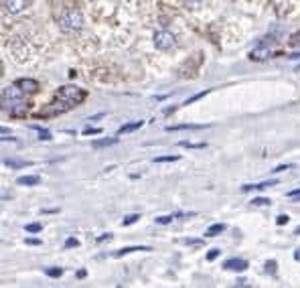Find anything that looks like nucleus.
<instances>
[{"label": "nucleus", "instance_id": "58836bf2", "mask_svg": "<svg viewBox=\"0 0 300 288\" xmlns=\"http://www.w3.org/2000/svg\"><path fill=\"white\" fill-rule=\"evenodd\" d=\"M298 39H300V37H298ZM296 43H298V45H300V41H296Z\"/></svg>", "mask_w": 300, "mask_h": 288}, {"label": "nucleus", "instance_id": "dca6fc26", "mask_svg": "<svg viewBox=\"0 0 300 288\" xmlns=\"http://www.w3.org/2000/svg\"><path fill=\"white\" fill-rule=\"evenodd\" d=\"M223 229H225L223 223H215V225H211V227L207 229V235H209V237H215V235H219Z\"/></svg>", "mask_w": 300, "mask_h": 288}, {"label": "nucleus", "instance_id": "2eb2a0df", "mask_svg": "<svg viewBox=\"0 0 300 288\" xmlns=\"http://www.w3.org/2000/svg\"><path fill=\"white\" fill-rule=\"evenodd\" d=\"M5 165L11 169H23V167H29L31 161H5Z\"/></svg>", "mask_w": 300, "mask_h": 288}, {"label": "nucleus", "instance_id": "393cba45", "mask_svg": "<svg viewBox=\"0 0 300 288\" xmlns=\"http://www.w3.org/2000/svg\"><path fill=\"white\" fill-rule=\"evenodd\" d=\"M173 221V215H163V217H157V223H171Z\"/></svg>", "mask_w": 300, "mask_h": 288}, {"label": "nucleus", "instance_id": "bb28decb", "mask_svg": "<svg viewBox=\"0 0 300 288\" xmlns=\"http://www.w3.org/2000/svg\"><path fill=\"white\" fill-rule=\"evenodd\" d=\"M79 246V242L75 239V237H69L67 242H65V248H77Z\"/></svg>", "mask_w": 300, "mask_h": 288}, {"label": "nucleus", "instance_id": "c85d7f7f", "mask_svg": "<svg viewBox=\"0 0 300 288\" xmlns=\"http://www.w3.org/2000/svg\"><path fill=\"white\" fill-rule=\"evenodd\" d=\"M288 169H292V165H280V167L274 169V173H282V171H288Z\"/></svg>", "mask_w": 300, "mask_h": 288}, {"label": "nucleus", "instance_id": "423d86ee", "mask_svg": "<svg viewBox=\"0 0 300 288\" xmlns=\"http://www.w3.org/2000/svg\"><path fill=\"white\" fill-rule=\"evenodd\" d=\"M17 87H21L25 93H33V91H37V87H39V83L35 81V79H29V77H23V79H17V83H15Z\"/></svg>", "mask_w": 300, "mask_h": 288}, {"label": "nucleus", "instance_id": "ddd939ff", "mask_svg": "<svg viewBox=\"0 0 300 288\" xmlns=\"http://www.w3.org/2000/svg\"><path fill=\"white\" fill-rule=\"evenodd\" d=\"M130 252H150V248H148V246H130V248H122L116 256H126V254H130Z\"/></svg>", "mask_w": 300, "mask_h": 288}, {"label": "nucleus", "instance_id": "4468645a", "mask_svg": "<svg viewBox=\"0 0 300 288\" xmlns=\"http://www.w3.org/2000/svg\"><path fill=\"white\" fill-rule=\"evenodd\" d=\"M118 138H102V140H95L93 142V147L95 149H104V147H112V144H116Z\"/></svg>", "mask_w": 300, "mask_h": 288}, {"label": "nucleus", "instance_id": "1a4fd4ad", "mask_svg": "<svg viewBox=\"0 0 300 288\" xmlns=\"http://www.w3.org/2000/svg\"><path fill=\"white\" fill-rule=\"evenodd\" d=\"M201 128H205V126H201V124H177V126H169L167 130L177 132V130H201Z\"/></svg>", "mask_w": 300, "mask_h": 288}, {"label": "nucleus", "instance_id": "20e7f679", "mask_svg": "<svg viewBox=\"0 0 300 288\" xmlns=\"http://www.w3.org/2000/svg\"><path fill=\"white\" fill-rule=\"evenodd\" d=\"M155 45L161 51H171L177 45V39L171 31H159V33H155Z\"/></svg>", "mask_w": 300, "mask_h": 288}, {"label": "nucleus", "instance_id": "a211bd4d", "mask_svg": "<svg viewBox=\"0 0 300 288\" xmlns=\"http://www.w3.org/2000/svg\"><path fill=\"white\" fill-rule=\"evenodd\" d=\"M33 130L39 132V138H41V140H49V138H51V132H49V130H43V128H39V126H33Z\"/></svg>", "mask_w": 300, "mask_h": 288}, {"label": "nucleus", "instance_id": "7ed1b4c3", "mask_svg": "<svg viewBox=\"0 0 300 288\" xmlns=\"http://www.w3.org/2000/svg\"><path fill=\"white\" fill-rule=\"evenodd\" d=\"M59 27H61L63 31H79V29L83 27V17H81V13L75 11V9L65 11L63 17L59 19Z\"/></svg>", "mask_w": 300, "mask_h": 288}, {"label": "nucleus", "instance_id": "39448f33", "mask_svg": "<svg viewBox=\"0 0 300 288\" xmlns=\"http://www.w3.org/2000/svg\"><path fill=\"white\" fill-rule=\"evenodd\" d=\"M27 5H29V0H3V7L13 15L23 13L27 9Z\"/></svg>", "mask_w": 300, "mask_h": 288}, {"label": "nucleus", "instance_id": "f3484780", "mask_svg": "<svg viewBox=\"0 0 300 288\" xmlns=\"http://www.w3.org/2000/svg\"><path fill=\"white\" fill-rule=\"evenodd\" d=\"M179 147H185V149H205L207 144L205 142H187V140H183V142H179Z\"/></svg>", "mask_w": 300, "mask_h": 288}, {"label": "nucleus", "instance_id": "4be33fe9", "mask_svg": "<svg viewBox=\"0 0 300 288\" xmlns=\"http://www.w3.org/2000/svg\"><path fill=\"white\" fill-rule=\"evenodd\" d=\"M47 274H49L51 278H59V276L63 274V268H49V270H47Z\"/></svg>", "mask_w": 300, "mask_h": 288}, {"label": "nucleus", "instance_id": "f03ea898", "mask_svg": "<svg viewBox=\"0 0 300 288\" xmlns=\"http://www.w3.org/2000/svg\"><path fill=\"white\" fill-rule=\"evenodd\" d=\"M83 98H85V91H83L81 87H75V85H65V87H59V89L55 91V100L63 102L69 110L75 108Z\"/></svg>", "mask_w": 300, "mask_h": 288}, {"label": "nucleus", "instance_id": "4c0bfd02", "mask_svg": "<svg viewBox=\"0 0 300 288\" xmlns=\"http://www.w3.org/2000/svg\"><path fill=\"white\" fill-rule=\"evenodd\" d=\"M294 233H296V235H300V227H298V229H296V231H294Z\"/></svg>", "mask_w": 300, "mask_h": 288}, {"label": "nucleus", "instance_id": "f8f14e48", "mask_svg": "<svg viewBox=\"0 0 300 288\" xmlns=\"http://www.w3.org/2000/svg\"><path fill=\"white\" fill-rule=\"evenodd\" d=\"M276 185V181H264V183H258V185H243L241 191H258V189H266V187H272Z\"/></svg>", "mask_w": 300, "mask_h": 288}, {"label": "nucleus", "instance_id": "b1692460", "mask_svg": "<svg viewBox=\"0 0 300 288\" xmlns=\"http://www.w3.org/2000/svg\"><path fill=\"white\" fill-rule=\"evenodd\" d=\"M138 219H140V215H138V213H134V215H128L122 223H124V225H130V223H134V221H138Z\"/></svg>", "mask_w": 300, "mask_h": 288}, {"label": "nucleus", "instance_id": "6e6552de", "mask_svg": "<svg viewBox=\"0 0 300 288\" xmlns=\"http://www.w3.org/2000/svg\"><path fill=\"white\" fill-rule=\"evenodd\" d=\"M249 57H252V59H256V61L268 59V57H270V47H264V45H260V47H256V49L249 53Z\"/></svg>", "mask_w": 300, "mask_h": 288}, {"label": "nucleus", "instance_id": "7c9ffc66", "mask_svg": "<svg viewBox=\"0 0 300 288\" xmlns=\"http://www.w3.org/2000/svg\"><path fill=\"white\" fill-rule=\"evenodd\" d=\"M266 270L274 272V270H276V262H266Z\"/></svg>", "mask_w": 300, "mask_h": 288}, {"label": "nucleus", "instance_id": "0eeeda50", "mask_svg": "<svg viewBox=\"0 0 300 288\" xmlns=\"http://www.w3.org/2000/svg\"><path fill=\"white\" fill-rule=\"evenodd\" d=\"M225 270H233V272H243L245 268H247V262L245 260H241V258H231V260H227L225 264Z\"/></svg>", "mask_w": 300, "mask_h": 288}, {"label": "nucleus", "instance_id": "cd10ccee", "mask_svg": "<svg viewBox=\"0 0 300 288\" xmlns=\"http://www.w3.org/2000/svg\"><path fill=\"white\" fill-rule=\"evenodd\" d=\"M219 254H221V252H219V250H211V252H209V254H207V260H209V262H211V260H215V258H217V256H219Z\"/></svg>", "mask_w": 300, "mask_h": 288}, {"label": "nucleus", "instance_id": "473e14b6", "mask_svg": "<svg viewBox=\"0 0 300 288\" xmlns=\"http://www.w3.org/2000/svg\"><path fill=\"white\" fill-rule=\"evenodd\" d=\"M27 244H29V246H39L41 242H39V239H33V237H27Z\"/></svg>", "mask_w": 300, "mask_h": 288}, {"label": "nucleus", "instance_id": "c756f323", "mask_svg": "<svg viewBox=\"0 0 300 288\" xmlns=\"http://www.w3.org/2000/svg\"><path fill=\"white\" fill-rule=\"evenodd\" d=\"M110 237H112V233H104V235L97 237V244H102V242H106V239H110Z\"/></svg>", "mask_w": 300, "mask_h": 288}, {"label": "nucleus", "instance_id": "412c9836", "mask_svg": "<svg viewBox=\"0 0 300 288\" xmlns=\"http://www.w3.org/2000/svg\"><path fill=\"white\" fill-rule=\"evenodd\" d=\"M25 229H27V231H31V233H37V231H41V229H43V225H41V223H29Z\"/></svg>", "mask_w": 300, "mask_h": 288}, {"label": "nucleus", "instance_id": "e433bc0d", "mask_svg": "<svg viewBox=\"0 0 300 288\" xmlns=\"http://www.w3.org/2000/svg\"><path fill=\"white\" fill-rule=\"evenodd\" d=\"M294 260H298V262H300V250H296V252H294Z\"/></svg>", "mask_w": 300, "mask_h": 288}, {"label": "nucleus", "instance_id": "6ab92c4d", "mask_svg": "<svg viewBox=\"0 0 300 288\" xmlns=\"http://www.w3.org/2000/svg\"><path fill=\"white\" fill-rule=\"evenodd\" d=\"M179 161V157L175 155V157H157L155 159V163H177Z\"/></svg>", "mask_w": 300, "mask_h": 288}, {"label": "nucleus", "instance_id": "5701e85b", "mask_svg": "<svg viewBox=\"0 0 300 288\" xmlns=\"http://www.w3.org/2000/svg\"><path fill=\"white\" fill-rule=\"evenodd\" d=\"M209 93V89H205V91H201V93H197V95H193V98H189L185 104H193V102H197V100H201V98H205Z\"/></svg>", "mask_w": 300, "mask_h": 288}, {"label": "nucleus", "instance_id": "2f4dec72", "mask_svg": "<svg viewBox=\"0 0 300 288\" xmlns=\"http://www.w3.org/2000/svg\"><path fill=\"white\" fill-rule=\"evenodd\" d=\"M288 197H290V199H294V197H300V189H294V191H290V193H288Z\"/></svg>", "mask_w": 300, "mask_h": 288}, {"label": "nucleus", "instance_id": "9d476101", "mask_svg": "<svg viewBox=\"0 0 300 288\" xmlns=\"http://www.w3.org/2000/svg\"><path fill=\"white\" fill-rule=\"evenodd\" d=\"M142 124H144L142 120H138V122H132V124H124V126L118 130V136H122V134H126V132H134V130H138Z\"/></svg>", "mask_w": 300, "mask_h": 288}, {"label": "nucleus", "instance_id": "c9c22d12", "mask_svg": "<svg viewBox=\"0 0 300 288\" xmlns=\"http://www.w3.org/2000/svg\"><path fill=\"white\" fill-rule=\"evenodd\" d=\"M0 134H11V130H9V128H3V126H0Z\"/></svg>", "mask_w": 300, "mask_h": 288}, {"label": "nucleus", "instance_id": "f257e3e1", "mask_svg": "<svg viewBox=\"0 0 300 288\" xmlns=\"http://www.w3.org/2000/svg\"><path fill=\"white\" fill-rule=\"evenodd\" d=\"M0 110L9 112L11 116H25L29 110V102L25 100V91L17 85L5 87L0 93Z\"/></svg>", "mask_w": 300, "mask_h": 288}, {"label": "nucleus", "instance_id": "72a5a7b5", "mask_svg": "<svg viewBox=\"0 0 300 288\" xmlns=\"http://www.w3.org/2000/svg\"><path fill=\"white\" fill-rule=\"evenodd\" d=\"M187 244H189V246H199L201 239H187Z\"/></svg>", "mask_w": 300, "mask_h": 288}, {"label": "nucleus", "instance_id": "9b49d317", "mask_svg": "<svg viewBox=\"0 0 300 288\" xmlns=\"http://www.w3.org/2000/svg\"><path fill=\"white\" fill-rule=\"evenodd\" d=\"M39 181H41V179H39L37 175H29V177H21L17 183H19V185H25V187H33V185H39Z\"/></svg>", "mask_w": 300, "mask_h": 288}, {"label": "nucleus", "instance_id": "a878e982", "mask_svg": "<svg viewBox=\"0 0 300 288\" xmlns=\"http://www.w3.org/2000/svg\"><path fill=\"white\" fill-rule=\"evenodd\" d=\"M288 221H290V217H288V215H278V219H276V223H278V225H286Z\"/></svg>", "mask_w": 300, "mask_h": 288}, {"label": "nucleus", "instance_id": "f704fd0d", "mask_svg": "<svg viewBox=\"0 0 300 288\" xmlns=\"http://www.w3.org/2000/svg\"><path fill=\"white\" fill-rule=\"evenodd\" d=\"M187 3H189V5H193V7H197V5H201V3H203V0H187Z\"/></svg>", "mask_w": 300, "mask_h": 288}, {"label": "nucleus", "instance_id": "aec40b11", "mask_svg": "<svg viewBox=\"0 0 300 288\" xmlns=\"http://www.w3.org/2000/svg\"><path fill=\"white\" fill-rule=\"evenodd\" d=\"M272 201L268 197H258V199H252V205H270Z\"/></svg>", "mask_w": 300, "mask_h": 288}]
</instances>
